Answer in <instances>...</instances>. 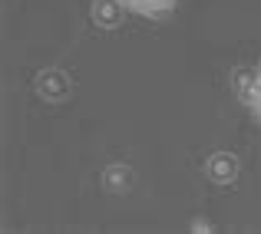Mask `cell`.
I'll return each instance as SVG.
<instances>
[{
    "instance_id": "1",
    "label": "cell",
    "mask_w": 261,
    "mask_h": 234,
    "mask_svg": "<svg viewBox=\"0 0 261 234\" xmlns=\"http://www.w3.org/2000/svg\"><path fill=\"white\" fill-rule=\"evenodd\" d=\"M119 4L126 7V10L139 13V17H159V13L172 10L175 0H119Z\"/></svg>"
},
{
    "instance_id": "2",
    "label": "cell",
    "mask_w": 261,
    "mask_h": 234,
    "mask_svg": "<svg viewBox=\"0 0 261 234\" xmlns=\"http://www.w3.org/2000/svg\"><path fill=\"white\" fill-rule=\"evenodd\" d=\"M248 102H251V109H255V115H258V122H261V63H258L255 76H251V86H248Z\"/></svg>"
}]
</instances>
